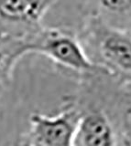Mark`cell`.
<instances>
[{
	"instance_id": "cell-5",
	"label": "cell",
	"mask_w": 131,
	"mask_h": 146,
	"mask_svg": "<svg viewBox=\"0 0 131 146\" xmlns=\"http://www.w3.org/2000/svg\"><path fill=\"white\" fill-rule=\"evenodd\" d=\"M115 144V131L108 118L102 111H96L82 115L76 130L74 145L113 146Z\"/></svg>"
},
{
	"instance_id": "cell-3",
	"label": "cell",
	"mask_w": 131,
	"mask_h": 146,
	"mask_svg": "<svg viewBox=\"0 0 131 146\" xmlns=\"http://www.w3.org/2000/svg\"><path fill=\"white\" fill-rule=\"evenodd\" d=\"M58 0H0V32L29 38L41 29L45 14Z\"/></svg>"
},
{
	"instance_id": "cell-1",
	"label": "cell",
	"mask_w": 131,
	"mask_h": 146,
	"mask_svg": "<svg viewBox=\"0 0 131 146\" xmlns=\"http://www.w3.org/2000/svg\"><path fill=\"white\" fill-rule=\"evenodd\" d=\"M29 53H39L78 72H107L94 64L73 35L61 29H40L29 36Z\"/></svg>"
},
{
	"instance_id": "cell-4",
	"label": "cell",
	"mask_w": 131,
	"mask_h": 146,
	"mask_svg": "<svg viewBox=\"0 0 131 146\" xmlns=\"http://www.w3.org/2000/svg\"><path fill=\"white\" fill-rule=\"evenodd\" d=\"M96 47L101 58L108 65L131 73V36L117 27L97 22Z\"/></svg>"
},
{
	"instance_id": "cell-2",
	"label": "cell",
	"mask_w": 131,
	"mask_h": 146,
	"mask_svg": "<svg viewBox=\"0 0 131 146\" xmlns=\"http://www.w3.org/2000/svg\"><path fill=\"white\" fill-rule=\"evenodd\" d=\"M82 113L73 105L55 116L33 113L29 117V129L22 144L31 146H71Z\"/></svg>"
},
{
	"instance_id": "cell-7",
	"label": "cell",
	"mask_w": 131,
	"mask_h": 146,
	"mask_svg": "<svg viewBox=\"0 0 131 146\" xmlns=\"http://www.w3.org/2000/svg\"><path fill=\"white\" fill-rule=\"evenodd\" d=\"M98 2L112 15L131 18V0H98Z\"/></svg>"
},
{
	"instance_id": "cell-6",
	"label": "cell",
	"mask_w": 131,
	"mask_h": 146,
	"mask_svg": "<svg viewBox=\"0 0 131 146\" xmlns=\"http://www.w3.org/2000/svg\"><path fill=\"white\" fill-rule=\"evenodd\" d=\"M29 53V38L0 32V92L11 81L17 63Z\"/></svg>"
}]
</instances>
